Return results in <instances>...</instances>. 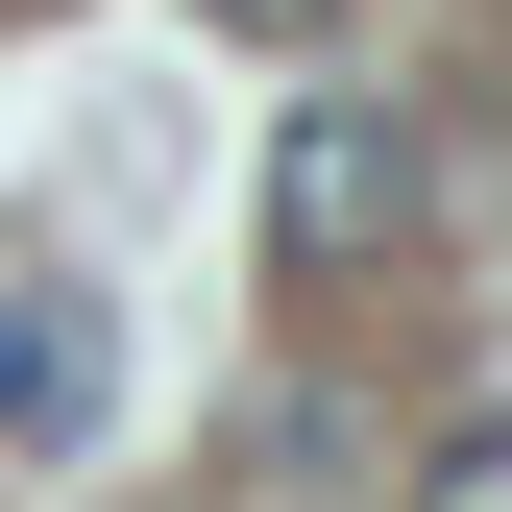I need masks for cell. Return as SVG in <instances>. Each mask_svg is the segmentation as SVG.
Wrapping results in <instances>:
<instances>
[{
    "mask_svg": "<svg viewBox=\"0 0 512 512\" xmlns=\"http://www.w3.org/2000/svg\"><path fill=\"white\" fill-rule=\"evenodd\" d=\"M366 244H415V122H391V98H293V147H269V269L342 293Z\"/></svg>",
    "mask_w": 512,
    "mask_h": 512,
    "instance_id": "6da1fadb",
    "label": "cell"
},
{
    "mask_svg": "<svg viewBox=\"0 0 512 512\" xmlns=\"http://www.w3.org/2000/svg\"><path fill=\"white\" fill-rule=\"evenodd\" d=\"M98 415H122V342H98V293H0V464H74Z\"/></svg>",
    "mask_w": 512,
    "mask_h": 512,
    "instance_id": "7a4b0ae2",
    "label": "cell"
},
{
    "mask_svg": "<svg viewBox=\"0 0 512 512\" xmlns=\"http://www.w3.org/2000/svg\"><path fill=\"white\" fill-rule=\"evenodd\" d=\"M415 512H512V415H464V439H439V464H415Z\"/></svg>",
    "mask_w": 512,
    "mask_h": 512,
    "instance_id": "3957f363",
    "label": "cell"
},
{
    "mask_svg": "<svg viewBox=\"0 0 512 512\" xmlns=\"http://www.w3.org/2000/svg\"><path fill=\"white\" fill-rule=\"evenodd\" d=\"M196 25H220V49H317L342 0H196Z\"/></svg>",
    "mask_w": 512,
    "mask_h": 512,
    "instance_id": "277c9868",
    "label": "cell"
}]
</instances>
